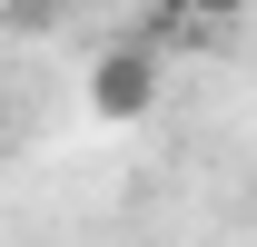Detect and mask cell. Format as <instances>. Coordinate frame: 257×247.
Masks as SVG:
<instances>
[{"label":"cell","mask_w":257,"mask_h":247,"mask_svg":"<svg viewBox=\"0 0 257 247\" xmlns=\"http://www.w3.org/2000/svg\"><path fill=\"white\" fill-rule=\"evenodd\" d=\"M159 109V40H109L89 60V119L99 129H139Z\"/></svg>","instance_id":"1"},{"label":"cell","mask_w":257,"mask_h":247,"mask_svg":"<svg viewBox=\"0 0 257 247\" xmlns=\"http://www.w3.org/2000/svg\"><path fill=\"white\" fill-rule=\"evenodd\" d=\"M168 10H178V20H247L257 0H168Z\"/></svg>","instance_id":"2"},{"label":"cell","mask_w":257,"mask_h":247,"mask_svg":"<svg viewBox=\"0 0 257 247\" xmlns=\"http://www.w3.org/2000/svg\"><path fill=\"white\" fill-rule=\"evenodd\" d=\"M0 10H50V0H0Z\"/></svg>","instance_id":"3"}]
</instances>
